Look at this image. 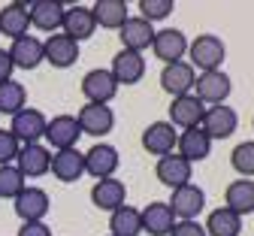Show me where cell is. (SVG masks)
<instances>
[{
  "label": "cell",
  "mask_w": 254,
  "mask_h": 236,
  "mask_svg": "<svg viewBox=\"0 0 254 236\" xmlns=\"http://www.w3.org/2000/svg\"><path fill=\"white\" fill-rule=\"evenodd\" d=\"M188 64L200 73H212V70H221V64L227 58V46L221 37L215 33H200L194 43H188Z\"/></svg>",
  "instance_id": "1"
},
{
  "label": "cell",
  "mask_w": 254,
  "mask_h": 236,
  "mask_svg": "<svg viewBox=\"0 0 254 236\" xmlns=\"http://www.w3.org/2000/svg\"><path fill=\"white\" fill-rule=\"evenodd\" d=\"M167 206L179 221H197V215L206 209V191L194 182H188V185H182L170 194Z\"/></svg>",
  "instance_id": "2"
},
{
  "label": "cell",
  "mask_w": 254,
  "mask_h": 236,
  "mask_svg": "<svg viewBox=\"0 0 254 236\" xmlns=\"http://www.w3.org/2000/svg\"><path fill=\"white\" fill-rule=\"evenodd\" d=\"M233 91V82L224 70H212V73H200L197 82H194V94L203 106H218V103H224V100L230 97Z\"/></svg>",
  "instance_id": "3"
},
{
  "label": "cell",
  "mask_w": 254,
  "mask_h": 236,
  "mask_svg": "<svg viewBox=\"0 0 254 236\" xmlns=\"http://www.w3.org/2000/svg\"><path fill=\"white\" fill-rule=\"evenodd\" d=\"M82 94H85V103H97V106H109L115 94H118V82L112 79L109 70L97 67V70H88L82 76Z\"/></svg>",
  "instance_id": "4"
},
{
  "label": "cell",
  "mask_w": 254,
  "mask_h": 236,
  "mask_svg": "<svg viewBox=\"0 0 254 236\" xmlns=\"http://www.w3.org/2000/svg\"><path fill=\"white\" fill-rule=\"evenodd\" d=\"M203 133L215 143V140H227V137H233L236 133V127H239V115H236V109L233 106H227V103H218V106H206V115H203Z\"/></svg>",
  "instance_id": "5"
},
{
  "label": "cell",
  "mask_w": 254,
  "mask_h": 236,
  "mask_svg": "<svg viewBox=\"0 0 254 236\" xmlns=\"http://www.w3.org/2000/svg\"><path fill=\"white\" fill-rule=\"evenodd\" d=\"M46 124H49V118H46L40 109L24 106L21 112H15V115H12L9 133H12V137H15L21 146H27V143H40V140L46 137Z\"/></svg>",
  "instance_id": "6"
},
{
  "label": "cell",
  "mask_w": 254,
  "mask_h": 236,
  "mask_svg": "<svg viewBox=\"0 0 254 236\" xmlns=\"http://www.w3.org/2000/svg\"><path fill=\"white\" fill-rule=\"evenodd\" d=\"M151 52L157 61L167 64H176L188 55V37L179 30V27H164V30H154V40H151Z\"/></svg>",
  "instance_id": "7"
},
{
  "label": "cell",
  "mask_w": 254,
  "mask_h": 236,
  "mask_svg": "<svg viewBox=\"0 0 254 236\" xmlns=\"http://www.w3.org/2000/svg\"><path fill=\"white\" fill-rule=\"evenodd\" d=\"M154 176H157V182H161V185H167L170 191H176V188H182V185L190 182V176H194V163H188L182 155L173 152V155L157 157Z\"/></svg>",
  "instance_id": "8"
},
{
  "label": "cell",
  "mask_w": 254,
  "mask_h": 236,
  "mask_svg": "<svg viewBox=\"0 0 254 236\" xmlns=\"http://www.w3.org/2000/svg\"><path fill=\"white\" fill-rule=\"evenodd\" d=\"M142 149L151 155V157H164V155H173L176 152V143H179V133L170 121H151L145 130H142Z\"/></svg>",
  "instance_id": "9"
},
{
  "label": "cell",
  "mask_w": 254,
  "mask_h": 236,
  "mask_svg": "<svg viewBox=\"0 0 254 236\" xmlns=\"http://www.w3.org/2000/svg\"><path fill=\"white\" fill-rule=\"evenodd\" d=\"M118 163H121L118 149L109 146V143H97V146H91L85 152V173L94 176L97 182L100 179H112L115 170H118Z\"/></svg>",
  "instance_id": "10"
},
{
  "label": "cell",
  "mask_w": 254,
  "mask_h": 236,
  "mask_svg": "<svg viewBox=\"0 0 254 236\" xmlns=\"http://www.w3.org/2000/svg\"><path fill=\"white\" fill-rule=\"evenodd\" d=\"M170 124L179 127V130H190V127H200L203 124V115H206V106L194 94H185V97H173L170 100Z\"/></svg>",
  "instance_id": "11"
},
{
  "label": "cell",
  "mask_w": 254,
  "mask_h": 236,
  "mask_svg": "<svg viewBox=\"0 0 254 236\" xmlns=\"http://www.w3.org/2000/svg\"><path fill=\"white\" fill-rule=\"evenodd\" d=\"M49 206H52L49 194H46L43 188H37V185H27V188L12 200V209H15V215L21 218V224H24V221H43V218L49 215Z\"/></svg>",
  "instance_id": "12"
},
{
  "label": "cell",
  "mask_w": 254,
  "mask_h": 236,
  "mask_svg": "<svg viewBox=\"0 0 254 236\" xmlns=\"http://www.w3.org/2000/svg\"><path fill=\"white\" fill-rule=\"evenodd\" d=\"M79 137H82V127H79L76 115H55L46 124V137L43 140H49V146L55 152H64V149H76Z\"/></svg>",
  "instance_id": "13"
},
{
  "label": "cell",
  "mask_w": 254,
  "mask_h": 236,
  "mask_svg": "<svg viewBox=\"0 0 254 236\" xmlns=\"http://www.w3.org/2000/svg\"><path fill=\"white\" fill-rule=\"evenodd\" d=\"M15 166L24 179H40L49 173L52 166V149H46L43 143H27L18 149V157H15Z\"/></svg>",
  "instance_id": "14"
},
{
  "label": "cell",
  "mask_w": 254,
  "mask_h": 236,
  "mask_svg": "<svg viewBox=\"0 0 254 236\" xmlns=\"http://www.w3.org/2000/svg\"><path fill=\"white\" fill-rule=\"evenodd\" d=\"M194 82H197V70L190 67L188 61H176V64H167L161 70V88L170 94V97H185L194 91Z\"/></svg>",
  "instance_id": "15"
},
{
  "label": "cell",
  "mask_w": 254,
  "mask_h": 236,
  "mask_svg": "<svg viewBox=\"0 0 254 236\" xmlns=\"http://www.w3.org/2000/svg\"><path fill=\"white\" fill-rule=\"evenodd\" d=\"M43 61H49L55 70H67L79 61V43L70 40L67 33H52L43 43Z\"/></svg>",
  "instance_id": "16"
},
{
  "label": "cell",
  "mask_w": 254,
  "mask_h": 236,
  "mask_svg": "<svg viewBox=\"0 0 254 236\" xmlns=\"http://www.w3.org/2000/svg\"><path fill=\"white\" fill-rule=\"evenodd\" d=\"M94 15H91V6H82V3H73V6H64V21H61V33H67L70 40L82 43L88 37H94Z\"/></svg>",
  "instance_id": "17"
},
{
  "label": "cell",
  "mask_w": 254,
  "mask_h": 236,
  "mask_svg": "<svg viewBox=\"0 0 254 236\" xmlns=\"http://www.w3.org/2000/svg\"><path fill=\"white\" fill-rule=\"evenodd\" d=\"M49 173H55L58 182H79L85 176V152L79 149H64V152H52V166Z\"/></svg>",
  "instance_id": "18"
},
{
  "label": "cell",
  "mask_w": 254,
  "mask_h": 236,
  "mask_svg": "<svg viewBox=\"0 0 254 236\" xmlns=\"http://www.w3.org/2000/svg\"><path fill=\"white\" fill-rule=\"evenodd\" d=\"M118 40H121V49H127V52H145V49H151V40H154V27L145 21V18H139V15H130L124 24H121V30H118Z\"/></svg>",
  "instance_id": "19"
},
{
  "label": "cell",
  "mask_w": 254,
  "mask_h": 236,
  "mask_svg": "<svg viewBox=\"0 0 254 236\" xmlns=\"http://www.w3.org/2000/svg\"><path fill=\"white\" fill-rule=\"evenodd\" d=\"M109 73H112V79H115L118 85H136V82L145 76V58H142L139 52L121 49V52H115V58H112Z\"/></svg>",
  "instance_id": "20"
},
{
  "label": "cell",
  "mask_w": 254,
  "mask_h": 236,
  "mask_svg": "<svg viewBox=\"0 0 254 236\" xmlns=\"http://www.w3.org/2000/svg\"><path fill=\"white\" fill-rule=\"evenodd\" d=\"M91 203L97 206V209H103V212H115V209H121L124 203H127V188H124V182L121 179H100V182H94V188H91Z\"/></svg>",
  "instance_id": "21"
},
{
  "label": "cell",
  "mask_w": 254,
  "mask_h": 236,
  "mask_svg": "<svg viewBox=\"0 0 254 236\" xmlns=\"http://www.w3.org/2000/svg\"><path fill=\"white\" fill-rule=\"evenodd\" d=\"M82 133H88V137H103V133H109L115 127V112L109 106H97V103H85L76 115Z\"/></svg>",
  "instance_id": "22"
},
{
  "label": "cell",
  "mask_w": 254,
  "mask_h": 236,
  "mask_svg": "<svg viewBox=\"0 0 254 236\" xmlns=\"http://www.w3.org/2000/svg\"><path fill=\"white\" fill-rule=\"evenodd\" d=\"M27 6V18L37 30L46 33H58L61 21H64V6L58 0H34V3H24Z\"/></svg>",
  "instance_id": "23"
},
{
  "label": "cell",
  "mask_w": 254,
  "mask_h": 236,
  "mask_svg": "<svg viewBox=\"0 0 254 236\" xmlns=\"http://www.w3.org/2000/svg\"><path fill=\"white\" fill-rule=\"evenodd\" d=\"M6 52L12 58V67H18V70H37V67L43 64V40L30 37V33L12 40V46Z\"/></svg>",
  "instance_id": "24"
},
{
  "label": "cell",
  "mask_w": 254,
  "mask_h": 236,
  "mask_svg": "<svg viewBox=\"0 0 254 236\" xmlns=\"http://www.w3.org/2000/svg\"><path fill=\"white\" fill-rule=\"evenodd\" d=\"M212 152V140L203 133V127H190V130H182L179 133V143H176V155H182L188 163H197V160H206Z\"/></svg>",
  "instance_id": "25"
},
{
  "label": "cell",
  "mask_w": 254,
  "mask_h": 236,
  "mask_svg": "<svg viewBox=\"0 0 254 236\" xmlns=\"http://www.w3.org/2000/svg\"><path fill=\"white\" fill-rule=\"evenodd\" d=\"M139 218H142V233H148V236H170V230L176 224V215L170 212L167 203H161V200L148 203L139 212Z\"/></svg>",
  "instance_id": "26"
},
{
  "label": "cell",
  "mask_w": 254,
  "mask_h": 236,
  "mask_svg": "<svg viewBox=\"0 0 254 236\" xmlns=\"http://www.w3.org/2000/svg\"><path fill=\"white\" fill-rule=\"evenodd\" d=\"M30 30V18H27V6L18 3V0H12V3L0 6V37H24V33Z\"/></svg>",
  "instance_id": "27"
},
{
  "label": "cell",
  "mask_w": 254,
  "mask_h": 236,
  "mask_svg": "<svg viewBox=\"0 0 254 236\" xmlns=\"http://www.w3.org/2000/svg\"><path fill=\"white\" fill-rule=\"evenodd\" d=\"M91 15H94V24L106 27V30H121V24L130 18L124 0H97L91 6Z\"/></svg>",
  "instance_id": "28"
},
{
  "label": "cell",
  "mask_w": 254,
  "mask_h": 236,
  "mask_svg": "<svg viewBox=\"0 0 254 236\" xmlns=\"http://www.w3.org/2000/svg\"><path fill=\"white\" fill-rule=\"evenodd\" d=\"M224 206L230 212H236L239 218L242 215H251L254 212V182L251 179H236L227 185L224 191Z\"/></svg>",
  "instance_id": "29"
},
{
  "label": "cell",
  "mask_w": 254,
  "mask_h": 236,
  "mask_svg": "<svg viewBox=\"0 0 254 236\" xmlns=\"http://www.w3.org/2000/svg\"><path fill=\"white\" fill-rule=\"evenodd\" d=\"M203 230H206V236H239L242 233V218L236 212H230L227 206H221V209L209 212Z\"/></svg>",
  "instance_id": "30"
},
{
  "label": "cell",
  "mask_w": 254,
  "mask_h": 236,
  "mask_svg": "<svg viewBox=\"0 0 254 236\" xmlns=\"http://www.w3.org/2000/svg\"><path fill=\"white\" fill-rule=\"evenodd\" d=\"M139 233H142L139 209L124 203L121 209L109 212V236H139Z\"/></svg>",
  "instance_id": "31"
},
{
  "label": "cell",
  "mask_w": 254,
  "mask_h": 236,
  "mask_svg": "<svg viewBox=\"0 0 254 236\" xmlns=\"http://www.w3.org/2000/svg\"><path fill=\"white\" fill-rule=\"evenodd\" d=\"M27 106V91L21 82H0V115H15Z\"/></svg>",
  "instance_id": "32"
},
{
  "label": "cell",
  "mask_w": 254,
  "mask_h": 236,
  "mask_svg": "<svg viewBox=\"0 0 254 236\" xmlns=\"http://www.w3.org/2000/svg\"><path fill=\"white\" fill-rule=\"evenodd\" d=\"M24 188H27V179L18 173L15 163L0 166V197H3V200H15Z\"/></svg>",
  "instance_id": "33"
},
{
  "label": "cell",
  "mask_w": 254,
  "mask_h": 236,
  "mask_svg": "<svg viewBox=\"0 0 254 236\" xmlns=\"http://www.w3.org/2000/svg\"><path fill=\"white\" fill-rule=\"evenodd\" d=\"M230 166L239 173V179H251L254 176V140L239 143L230 152Z\"/></svg>",
  "instance_id": "34"
},
{
  "label": "cell",
  "mask_w": 254,
  "mask_h": 236,
  "mask_svg": "<svg viewBox=\"0 0 254 236\" xmlns=\"http://www.w3.org/2000/svg\"><path fill=\"white\" fill-rule=\"evenodd\" d=\"M173 0H139V18H145L148 24L151 21H161L173 12Z\"/></svg>",
  "instance_id": "35"
},
{
  "label": "cell",
  "mask_w": 254,
  "mask_h": 236,
  "mask_svg": "<svg viewBox=\"0 0 254 236\" xmlns=\"http://www.w3.org/2000/svg\"><path fill=\"white\" fill-rule=\"evenodd\" d=\"M18 149H21V143L12 137V133H9L6 127H0V166L15 163V157H18Z\"/></svg>",
  "instance_id": "36"
},
{
  "label": "cell",
  "mask_w": 254,
  "mask_h": 236,
  "mask_svg": "<svg viewBox=\"0 0 254 236\" xmlns=\"http://www.w3.org/2000/svg\"><path fill=\"white\" fill-rule=\"evenodd\" d=\"M170 236H206V230L200 221H176Z\"/></svg>",
  "instance_id": "37"
},
{
  "label": "cell",
  "mask_w": 254,
  "mask_h": 236,
  "mask_svg": "<svg viewBox=\"0 0 254 236\" xmlns=\"http://www.w3.org/2000/svg\"><path fill=\"white\" fill-rule=\"evenodd\" d=\"M18 236H52V227L46 221H24L18 227Z\"/></svg>",
  "instance_id": "38"
},
{
  "label": "cell",
  "mask_w": 254,
  "mask_h": 236,
  "mask_svg": "<svg viewBox=\"0 0 254 236\" xmlns=\"http://www.w3.org/2000/svg\"><path fill=\"white\" fill-rule=\"evenodd\" d=\"M12 58H9V52L6 49H0V82H9L12 79Z\"/></svg>",
  "instance_id": "39"
},
{
  "label": "cell",
  "mask_w": 254,
  "mask_h": 236,
  "mask_svg": "<svg viewBox=\"0 0 254 236\" xmlns=\"http://www.w3.org/2000/svg\"><path fill=\"white\" fill-rule=\"evenodd\" d=\"M251 124H254V121H251Z\"/></svg>",
  "instance_id": "40"
}]
</instances>
